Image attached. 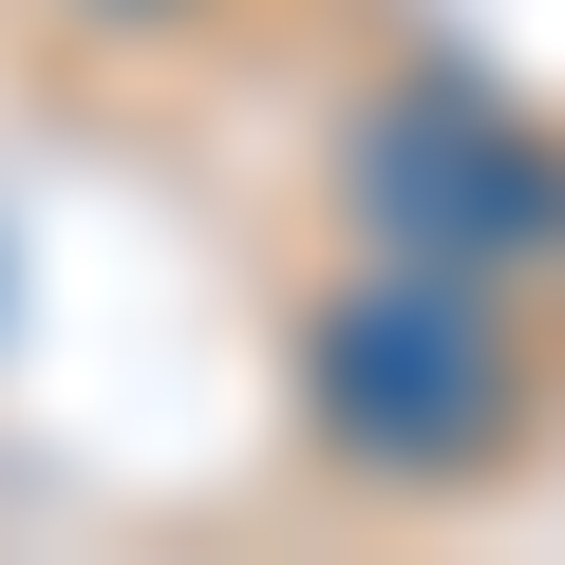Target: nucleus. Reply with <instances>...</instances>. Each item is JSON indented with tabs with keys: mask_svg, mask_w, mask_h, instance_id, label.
<instances>
[{
	"mask_svg": "<svg viewBox=\"0 0 565 565\" xmlns=\"http://www.w3.org/2000/svg\"><path fill=\"white\" fill-rule=\"evenodd\" d=\"M509 396H527V359H509V321L471 302L452 264H359L340 302L302 321V415H321V452L377 471V490L490 471V452H509Z\"/></svg>",
	"mask_w": 565,
	"mask_h": 565,
	"instance_id": "1",
	"label": "nucleus"
},
{
	"mask_svg": "<svg viewBox=\"0 0 565 565\" xmlns=\"http://www.w3.org/2000/svg\"><path fill=\"white\" fill-rule=\"evenodd\" d=\"M340 207H359L377 264H452V282L565 264V132H527L471 76H396L359 114V151H340Z\"/></svg>",
	"mask_w": 565,
	"mask_h": 565,
	"instance_id": "2",
	"label": "nucleus"
},
{
	"mask_svg": "<svg viewBox=\"0 0 565 565\" xmlns=\"http://www.w3.org/2000/svg\"><path fill=\"white\" fill-rule=\"evenodd\" d=\"M57 20H95V39H151V20H189V0H57Z\"/></svg>",
	"mask_w": 565,
	"mask_h": 565,
	"instance_id": "3",
	"label": "nucleus"
}]
</instances>
